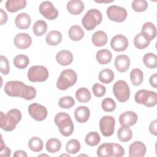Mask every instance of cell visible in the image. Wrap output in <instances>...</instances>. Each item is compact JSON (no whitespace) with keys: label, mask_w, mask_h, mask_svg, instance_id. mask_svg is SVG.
<instances>
[{"label":"cell","mask_w":157,"mask_h":157,"mask_svg":"<svg viewBox=\"0 0 157 157\" xmlns=\"http://www.w3.org/2000/svg\"><path fill=\"white\" fill-rule=\"evenodd\" d=\"M77 80L76 72L72 69H65L61 72L56 82V86L59 90H66L73 86Z\"/></svg>","instance_id":"obj_5"},{"label":"cell","mask_w":157,"mask_h":157,"mask_svg":"<svg viewBox=\"0 0 157 157\" xmlns=\"http://www.w3.org/2000/svg\"><path fill=\"white\" fill-rule=\"evenodd\" d=\"M138 119L137 115L132 111H126L119 117V123L121 126L130 127L134 125Z\"/></svg>","instance_id":"obj_15"},{"label":"cell","mask_w":157,"mask_h":157,"mask_svg":"<svg viewBox=\"0 0 157 157\" xmlns=\"http://www.w3.org/2000/svg\"><path fill=\"white\" fill-rule=\"evenodd\" d=\"M115 120L112 116L106 115L101 118L99 121V128L102 134L109 137L113 134Z\"/></svg>","instance_id":"obj_10"},{"label":"cell","mask_w":157,"mask_h":157,"mask_svg":"<svg viewBox=\"0 0 157 157\" xmlns=\"http://www.w3.org/2000/svg\"><path fill=\"white\" fill-rule=\"evenodd\" d=\"M141 33L145 35L150 41L155 39L156 35V28L151 22L145 23L142 27Z\"/></svg>","instance_id":"obj_23"},{"label":"cell","mask_w":157,"mask_h":157,"mask_svg":"<svg viewBox=\"0 0 157 157\" xmlns=\"http://www.w3.org/2000/svg\"><path fill=\"white\" fill-rule=\"evenodd\" d=\"M101 140V137L99 134L95 131H91L88 132L85 138V143L90 146L94 147L100 142Z\"/></svg>","instance_id":"obj_39"},{"label":"cell","mask_w":157,"mask_h":157,"mask_svg":"<svg viewBox=\"0 0 157 157\" xmlns=\"http://www.w3.org/2000/svg\"><path fill=\"white\" fill-rule=\"evenodd\" d=\"M0 13H1V25H4V23H6L7 21V15L6 13V12L2 9H0Z\"/></svg>","instance_id":"obj_50"},{"label":"cell","mask_w":157,"mask_h":157,"mask_svg":"<svg viewBox=\"0 0 157 157\" xmlns=\"http://www.w3.org/2000/svg\"><path fill=\"white\" fill-rule=\"evenodd\" d=\"M48 77V71L44 66H31L28 71V78L31 82H42Z\"/></svg>","instance_id":"obj_7"},{"label":"cell","mask_w":157,"mask_h":157,"mask_svg":"<svg viewBox=\"0 0 157 157\" xmlns=\"http://www.w3.org/2000/svg\"><path fill=\"white\" fill-rule=\"evenodd\" d=\"M29 63V58L25 55H18L13 59L14 66L20 69L26 68Z\"/></svg>","instance_id":"obj_37"},{"label":"cell","mask_w":157,"mask_h":157,"mask_svg":"<svg viewBox=\"0 0 157 157\" xmlns=\"http://www.w3.org/2000/svg\"><path fill=\"white\" fill-rule=\"evenodd\" d=\"M45 40L49 45H56L62 40L61 33L56 30H53L47 33L45 37Z\"/></svg>","instance_id":"obj_24"},{"label":"cell","mask_w":157,"mask_h":157,"mask_svg":"<svg viewBox=\"0 0 157 157\" xmlns=\"http://www.w3.org/2000/svg\"><path fill=\"white\" fill-rule=\"evenodd\" d=\"M56 60L61 66H67L72 63L73 55L69 50H63L58 52L56 55Z\"/></svg>","instance_id":"obj_18"},{"label":"cell","mask_w":157,"mask_h":157,"mask_svg":"<svg viewBox=\"0 0 157 157\" xmlns=\"http://www.w3.org/2000/svg\"><path fill=\"white\" fill-rule=\"evenodd\" d=\"M92 42L96 47H102L107 42V36L104 31H97L92 36Z\"/></svg>","instance_id":"obj_25"},{"label":"cell","mask_w":157,"mask_h":157,"mask_svg":"<svg viewBox=\"0 0 157 157\" xmlns=\"http://www.w3.org/2000/svg\"><path fill=\"white\" fill-rule=\"evenodd\" d=\"M134 100L137 104H144L146 107H151L156 105L157 94L153 91L140 90L136 92Z\"/></svg>","instance_id":"obj_6"},{"label":"cell","mask_w":157,"mask_h":157,"mask_svg":"<svg viewBox=\"0 0 157 157\" xmlns=\"http://www.w3.org/2000/svg\"><path fill=\"white\" fill-rule=\"evenodd\" d=\"M11 154L10 149L7 147L3 142L2 138L1 137V153L0 155L2 157H9Z\"/></svg>","instance_id":"obj_47"},{"label":"cell","mask_w":157,"mask_h":157,"mask_svg":"<svg viewBox=\"0 0 157 157\" xmlns=\"http://www.w3.org/2000/svg\"><path fill=\"white\" fill-rule=\"evenodd\" d=\"M75 104V101L71 96H64L59 99L58 101L59 106L62 109H70Z\"/></svg>","instance_id":"obj_41"},{"label":"cell","mask_w":157,"mask_h":157,"mask_svg":"<svg viewBox=\"0 0 157 157\" xmlns=\"http://www.w3.org/2000/svg\"><path fill=\"white\" fill-rule=\"evenodd\" d=\"M110 46L116 52L124 51L128 47V40L124 36L117 34L112 38Z\"/></svg>","instance_id":"obj_13"},{"label":"cell","mask_w":157,"mask_h":157,"mask_svg":"<svg viewBox=\"0 0 157 157\" xmlns=\"http://www.w3.org/2000/svg\"><path fill=\"white\" fill-rule=\"evenodd\" d=\"M39 12L45 18L53 20L58 16V11L50 1H44L39 6Z\"/></svg>","instance_id":"obj_12"},{"label":"cell","mask_w":157,"mask_h":157,"mask_svg":"<svg viewBox=\"0 0 157 157\" xmlns=\"http://www.w3.org/2000/svg\"><path fill=\"white\" fill-rule=\"evenodd\" d=\"M33 30L36 36H42L45 34L47 31V24L44 20H37L34 23Z\"/></svg>","instance_id":"obj_33"},{"label":"cell","mask_w":157,"mask_h":157,"mask_svg":"<svg viewBox=\"0 0 157 157\" xmlns=\"http://www.w3.org/2000/svg\"><path fill=\"white\" fill-rule=\"evenodd\" d=\"M15 23L18 28L20 29H26L30 26L31 20L28 13H21L15 17Z\"/></svg>","instance_id":"obj_19"},{"label":"cell","mask_w":157,"mask_h":157,"mask_svg":"<svg viewBox=\"0 0 157 157\" xmlns=\"http://www.w3.org/2000/svg\"><path fill=\"white\" fill-rule=\"evenodd\" d=\"M113 147V156L121 157L124 155V150L122 146L118 144L111 143Z\"/></svg>","instance_id":"obj_46"},{"label":"cell","mask_w":157,"mask_h":157,"mask_svg":"<svg viewBox=\"0 0 157 157\" xmlns=\"http://www.w3.org/2000/svg\"><path fill=\"white\" fill-rule=\"evenodd\" d=\"M14 157H27L28 155L23 150H17L13 154Z\"/></svg>","instance_id":"obj_51"},{"label":"cell","mask_w":157,"mask_h":157,"mask_svg":"<svg viewBox=\"0 0 157 157\" xmlns=\"http://www.w3.org/2000/svg\"><path fill=\"white\" fill-rule=\"evenodd\" d=\"M145 145L140 141H135L129 147V157H142L146 153Z\"/></svg>","instance_id":"obj_14"},{"label":"cell","mask_w":157,"mask_h":157,"mask_svg":"<svg viewBox=\"0 0 157 157\" xmlns=\"http://www.w3.org/2000/svg\"><path fill=\"white\" fill-rule=\"evenodd\" d=\"M55 123L58 127L60 133L65 136H71L74 129V123L69 114L65 112H59L55 117Z\"/></svg>","instance_id":"obj_3"},{"label":"cell","mask_w":157,"mask_h":157,"mask_svg":"<svg viewBox=\"0 0 157 157\" xmlns=\"http://www.w3.org/2000/svg\"><path fill=\"white\" fill-rule=\"evenodd\" d=\"M13 43L18 48L26 49L31 46L32 39L27 33H18L15 36Z\"/></svg>","instance_id":"obj_16"},{"label":"cell","mask_w":157,"mask_h":157,"mask_svg":"<svg viewBox=\"0 0 157 157\" xmlns=\"http://www.w3.org/2000/svg\"><path fill=\"white\" fill-rule=\"evenodd\" d=\"M114 78L113 72L109 69H104L99 74V80L101 82L105 84L111 83Z\"/></svg>","instance_id":"obj_34"},{"label":"cell","mask_w":157,"mask_h":157,"mask_svg":"<svg viewBox=\"0 0 157 157\" xmlns=\"http://www.w3.org/2000/svg\"><path fill=\"white\" fill-rule=\"evenodd\" d=\"M45 147L47 151L51 153H54L61 149V143L58 139L51 138L47 141Z\"/></svg>","instance_id":"obj_35"},{"label":"cell","mask_w":157,"mask_h":157,"mask_svg":"<svg viewBox=\"0 0 157 157\" xmlns=\"http://www.w3.org/2000/svg\"><path fill=\"white\" fill-rule=\"evenodd\" d=\"M61 156H67L69 157V155H61Z\"/></svg>","instance_id":"obj_53"},{"label":"cell","mask_w":157,"mask_h":157,"mask_svg":"<svg viewBox=\"0 0 157 157\" xmlns=\"http://www.w3.org/2000/svg\"><path fill=\"white\" fill-rule=\"evenodd\" d=\"M28 147L34 152L40 151L43 148V141L38 137H33L28 141Z\"/></svg>","instance_id":"obj_38"},{"label":"cell","mask_w":157,"mask_h":157,"mask_svg":"<svg viewBox=\"0 0 157 157\" xmlns=\"http://www.w3.org/2000/svg\"><path fill=\"white\" fill-rule=\"evenodd\" d=\"M67 11L72 15H78L84 9V4L80 0H72L67 3Z\"/></svg>","instance_id":"obj_21"},{"label":"cell","mask_w":157,"mask_h":157,"mask_svg":"<svg viewBox=\"0 0 157 157\" xmlns=\"http://www.w3.org/2000/svg\"><path fill=\"white\" fill-rule=\"evenodd\" d=\"M144 64L149 69H155L157 67V56L155 53H147L143 57Z\"/></svg>","instance_id":"obj_36"},{"label":"cell","mask_w":157,"mask_h":157,"mask_svg":"<svg viewBox=\"0 0 157 157\" xmlns=\"http://www.w3.org/2000/svg\"><path fill=\"white\" fill-rule=\"evenodd\" d=\"M130 80L134 86H139L143 82L144 74L142 70L139 68L132 69L130 72Z\"/></svg>","instance_id":"obj_29"},{"label":"cell","mask_w":157,"mask_h":157,"mask_svg":"<svg viewBox=\"0 0 157 157\" xmlns=\"http://www.w3.org/2000/svg\"><path fill=\"white\" fill-rule=\"evenodd\" d=\"M90 109L86 106H79L74 111L75 118L80 123L86 122L90 118Z\"/></svg>","instance_id":"obj_20"},{"label":"cell","mask_w":157,"mask_h":157,"mask_svg":"<svg viewBox=\"0 0 157 157\" xmlns=\"http://www.w3.org/2000/svg\"><path fill=\"white\" fill-rule=\"evenodd\" d=\"M84 34L83 28L78 25L72 26L68 31L69 38L74 41L80 40L83 37Z\"/></svg>","instance_id":"obj_26"},{"label":"cell","mask_w":157,"mask_h":157,"mask_svg":"<svg viewBox=\"0 0 157 157\" xmlns=\"http://www.w3.org/2000/svg\"><path fill=\"white\" fill-rule=\"evenodd\" d=\"M4 90L9 96L22 98L26 100H32L36 96L34 87L17 80L7 82L4 85Z\"/></svg>","instance_id":"obj_1"},{"label":"cell","mask_w":157,"mask_h":157,"mask_svg":"<svg viewBox=\"0 0 157 157\" xmlns=\"http://www.w3.org/2000/svg\"><path fill=\"white\" fill-rule=\"evenodd\" d=\"M156 125H157V120H155L153 121H151L149 125V131L150 132L154 135H157V129H156Z\"/></svg>","instance_id":"obj_48"},{"label":"cell","mask_w":157,"mask_h":157,"mask_svg":"<svg viewBox=\"0 0 157 157\" xmlns=\"http://www.w3.org/2000/svg\"><path fill=\"white\" fill-rule=\"evenodd\" d=\"M28 113L29 115L37 121L44 120L48 115L45 107L38 103H33L28 107Z\"/></svg>","instance_id":"obj_11"},{"label":"cell","mask_w":157,"mask_h":157,"mask_svg":"<svg viewBox=\"0 0 157 157\" xmlns=\"http://www.w3.org/2000/svg\"><path fill=\"white\" fill-rule=\"evenodd\" d=\"M131 7L135 12H144L148 8V2L145 0H134L131 4Z\"/></svg>","instance_id":"obj_43"},{"label":"cell","mask_w":157,"mask_h":157,"mask_svg":"<svg viewBox=\"0 0 157 157\" xmlns=\"http://www.w3.org/2000/svg\"><path fill=\"white\" fill-rule=\"evenodd\" d=\"M21 113L17 109H12L4 114L0 112V126L6 131H13L21 119Z\"/></svg>","instance_id":"obj_2"},{"label":"cell","mask_w":157,"mask_h":157,"mask_svg":"<svg viewBox=\"0 0 157 157\" xmlns=\"http://www.w3.org/2000/svg\"><path fill=\"white\" fill-rule=\"evenodd\" d=\"M0 59H1V65H0L1 72L4 75H7L9 73V71H10L9 61L7 58L3 55L1 56Z\"/></svg>","instance_id":"obj_45"},{"label":"cell","mask_w":157,"mask_h":157,"mask_svg":"<svg viewBox=\"0 0 157 157\" xmlns=\"http://www.w3.org/2000/svg\"><path fill=\"white\" fill-rule=\"evenodd\" d=\"M112 53L107 49H101L97 52L96 58L100 64H106L111 61Z\"/></svg>","instance_id":"obj_27"},{"label":"cell","mask_w":157,"mask_h":157,"mask_svg":"<svg viewBox=\"0 0 157 157\" xmlns=\"http://www.w3.org/2000/svg\"><path fill=\"white\" fill-rule=\"evenodd\" d=\"M113 93L120 102L127 101L130 97L129 86L124 80H120L115 83L113 86Z\"/></svg>","instance_id":"obj_8"},{"label":"cell","mask_w":157,"mask_h":157,"mask_svg":"<svg viewBox=\"0 0 157 157\" xmlns=\"http://www.w3.org/2000/svg\"><path fill=\"white\" fill-rule=\"evenodd\" d=\"M66 150L68 153L75 154L80 150V144L77 139H71L67 142Z\"/></svg>","instance_id":"obj_40"},{"label":"cell","mask_w":157,"mask_h":157,"mask_svg":"<svg viewBox=\"0 0 157 157\" xmlns=\"http://www.w3.org/2000/svg\"><path fill=\"white\" fill-rule=\"evenodd\" d=\"M113 147L111 143H104L97 149V155L99 157H110L113 156Z\"/></svg>","instance_id":"obj_30"},{"label":"cell","mask_w":157,"mask_h":157,"mask_svg":"<svg viewBox=\"0 0 157 157\" xmlns=\"http://www.w3.org/2000/svg\"><path fill=\"white\" fill-rule=\"evenodd\" d=\"M132 136V132L129 127L121 126L117 132V137L118 139L123 142L130 140Z\"/></svg>","instance_id":"obj_31"},{"label":"cell","mask_w":157,"mask_h":157,"mask_svg":"<svg viewBox=\"0 0 157 157\" xmlns=\"http://www.w3.org/2000/svg\"><path fill=\"white\" fill-rule=\"evenodd\" d=\"M114 64L118 72H124L130 66V59L126 55H120L115 58Z\"/></svg>","instance_id":"obj_17"},{"label":"cell","mask_w":157,"mask_h":157,"mask_svg":"<svg viewBox=\"0 0 157 157\" xmlns=\"http://www.w3.org/2000/svg\"><path fill=\"white\" fill-rule=\"evenodd\" d=\"M102 20L101 12L98 9H91L88 10L82 18V23L86 30L91 31L101 23Z\"/></svg>","instance_id":"obj_4"},{"label":"cell","mask_w":157,"mask_h":157,"mask_svg":"<svg viewBox=\"0 0 157 157\" xmlns=\"http://www.w3.org/2000/svg\"><path fill=\"white\" fill-rule=\"evenodd\" d=\"M149 82H150V85L152 87H153L155 88H157V74H156V73H155L151 75V77H150V79H149Z\"/></svg>","instance_id":"obj_49"},{"label":"cell","mask_w":157,"mask_h":157,"mask_svg":"<svg viewBox=\"0 0 157 157\" xmlns=\"http://www.w3.org/2000/svg\"><path fill=\"white\" fill-rule=\"evenodd\" d=\"M26 6L25 0H7L6 2V8L9 12H16L25 8Z\"/></svg>","instance_id":"obj_22"},{"label":"cell","mask_w":157,"mask_h":157,"mask_svg":"<svg viewBox=\"0 0 157 157\" xmlns=\"http://www.w3.org/2000/svg\"><path fill=\"white\" fill-rule=\"evenodd\" d=\"M101 107L105 112H113L116 108V103L115 101L110 98H106L102 101Z\"/></svg>","instance_id":"obj_42"},{"label":"cell","mask_w":157,"mask_h":157,"mask_svg":"<svg viewBox=\"0 0 157 157\" xmlns=\"http://www.w3.org/2000/svg\"><path fill=\"white\" fill-rule=\"evenodd\" d=\"M150 43V40L142 33L137 34L134 39V45L138 49L147 48Z\"/></svg>","instance_id":"obj_28"},{"label":"cell","mask_w":157,"mask_h":157,"mask_svg":"<svg viewBox=\"0 0 157 157\" xmlns=\"http://www.w3.org/2000/svg\"><path fill=\"white\" fill-rule=\"evenodd\" d=\"M92 90L95 96L100 98L103 96L105 94L106 91V88L104 85L98 83H96L93 85L92 87Z\"/></svg>","instance_id":"obj_44"},{"label":"cell","mask_w":157,"mask_h":157,"mask_svg":"<svg viewBox=\"0 0 157 157\" xmlns=\"http://www.w3.org/2000/svg\"><path fill=\"white\" fill-rule=\"evenodd\" d=\"M106 13L109 20L118 23L124 21L128 15L127 11L124 8L116 5L109 7L107 9Z\"/></svg>","instance_id":"obj_9"},{"label":"cell","mask_w":157,"mask_h":157,"mask_svg":"<svg viewBox=\"0 0 157 157\" xmlns=\"http://www.w3.org/2000/svg\"><path fill=\"white\" fill-rule=\"evenodd\" d=\"M48 156V155H45V154H42V155H39V156Z\"/></svg>","instance_id":"obj_52"},{"label":"cell","mask_w":157,"mask_h":157,"mask_svg":"<svg viewBox=\"0 0 157 157\" xmlns=\"http://www.w3.org/2000/svg\"><path fill=\"white\" fill-rule=\"evenodd\" d=\"M75 97L77 101L82 103H85L91 100V95L86 88H80L75 93Z\"/></svg>","instance_id":"obj_32"}]
</instances>
